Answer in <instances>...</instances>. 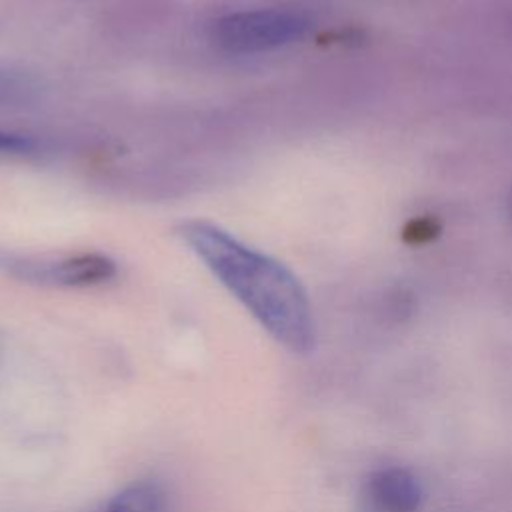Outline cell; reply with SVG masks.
I'll return each mask as SVG.
<instances>
[{
  "mask_svg": "<svg viewBox=\"0 0 512 512\" xmlns=\"http://www.w3.org/2000/svg\"><path fill=\"white\" fill-rule=\"evenodd\" d=\"M38 152V142L32 136L0 130V154L2 156H32Z\"/></svg>",
  "mask_w": 512,
  "mask_h": 512,
  "instance_id": "cell-6",
  "label": "cell"
},
{
  "mask_svg": "<svg viewBox=\"0 0 512 512\" xmlns=\"http://www.w3.org/2000/svg\"><path fill=\"white\" fill-rule=\"evenodd\" d=\"M98 512H168V496L156 480H136L110 496Z\"/></svg>",
  "mask_w": 512,
  "mask_h": 512,
  "instance_id": "cell-5",
  "label": "cell"
},
{
  "mask_svg": "<svg viewBox=\"0 0 512 512\" xmlns=\"http://www.w3.org/2000/svg\"><path fill=\"white\" fill-rule=\"evenodd\" d=\"M20 90H22L20 80L14 74H8L6 70L0 68V102L10 98V96H14Z\"/></svg>",
  "mask_w": 512,
  "mask_h": 512,
  "instance_id": "cell-7",
  "label": "cell"
},
{
  "mask_svg": "<svg viewBox=\"0 0 512 512\" xmlns=\"http://www.w3.org/2000/svg\"><path fill=\"white\" fill-rule=\"evenodd\" d=\"M310 18L290 8L240 10L210 24V40L228 54H258L298 42L310 30Z\"/></svg>",
  "mask_w": 512,
  "mask_h": 512,
  "instance_id": "cell-2",
  "label": "cell"
},
{
  "mask_svg": "<svg viewBox=\"0 0 512 512\" xmlns=\"http://www.w3.org/2000/svg\"><path fill=\"white\" fill-rule=\"evenodd\" d=\"M366 500L378 512H418L424 502L420 480L406 468L388 466L366 478Z\"/></svg>",
  "mask_w": 512,
  "mask_h": 512,
  "instance_id": "cell-4",
  "label": "cell"
},
{
  "mask_svg": "<svg viewBox=\"0 0 512 512\" xmlns=\"http://www.w3.org/2000/svg\"><path fill=\"white\" fill-rule=\"evenodd\" d=\"M180 236L276 342L294 354L314 350L312 306L290 268L206 220L184 222Z\"/></svg>",
  "mask_w": 512,
  "mask_h": 512,
  "instance_id": "cell-1",
  "label": "cell"
},
{
  "mask_svg": "<svg viewBox=\"0 0 512 512\" xmlns=\"http://www.w3.org/2000/svg\"><path fill=\"white\" fill-rule=\"evenodd\" d=\"M8 268L32 282L54 286H94L116 274V264L102 254H74L56 260H8Z\"/></svg>",
  "mask_w": 512,
  "mask_h": 512,
  "instance_id": "cell-3",
  "label": "cell"
}]
</instances>
